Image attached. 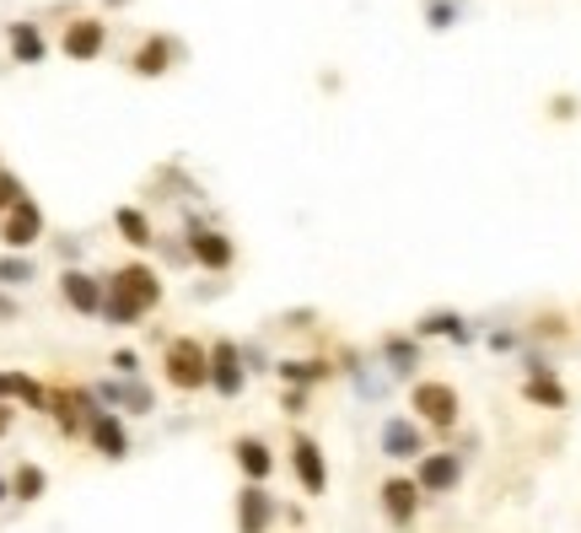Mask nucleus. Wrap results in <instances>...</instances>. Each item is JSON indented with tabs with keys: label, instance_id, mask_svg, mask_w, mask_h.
Masks as SVG:
<instances>
[{
	"label": "nucleus",
	"instance_id": "obj_10",
	"mask_svg": "<svg viewBox=\"0 0 581 533\" xmlns=\"http://www.w3.org/2000/svg\"><path fill=\"white\" fill-rule=\"evenodd\" d=\"M275 496L264 485H243L237 490V533H269L275 529Z\"/></svg>",
	"mask_w": 581,
	"mask_h": 533
},
{
	"label": "nucleus",
	"instance_id": "obj_24",
	"mask_svg": "<svg viewBox=\"0 0 581 533\" xmlns=\"http://www.w3.org/2000/svg\"><path fill=\"white\" fill-rule=\"evenodd\" d=\"M44 490H49V474H44L38 464H22L16 474H11V496H16V501H38Z\"/></svg>",
	"mask_w": 581,
	"mask_h": 533
},
{
	"label": "nucleus",
	"instance_id": "obj_2",
	"mask_svg": "<svg viewBox=\"0 0 581 533\" xmlns=\"http://www.w3.org/2000/svg\"><path fill=\"white\" fill-rule=\"evenodd\" d=\"M409 404H415V420H420V426H431V431H452V426H457V415H463L457 389L442 383V378H420V383H415V394H409Z\"/></svg>",
	"mask_w": 581,
	"mask_h": 533
},
{
	"label": "nucleus",
	"instance_id": "obj_29",
	"mask_svg": "<svg viewBox=\"0 0 581 533\" xmlns=\"http://www.w3.org/2000/svg\"><path fill=\"white\" fill-rule=\"evenodd\" d=\"M114 372L119 378H140V356L135 350H114Z\"/></svg>",
	"mask_w": 581,
	"mask_h": 533
},
{
	"label": "nucleus",
	"instance_id": "obj_1",
	"mask_svg": "<svg viewBox=\"0 0 581 533\" xmlns=\"http://www.w3.org/2000/svg\"><path fill=\"white\" fill-rule=\"evenodd\" d=\"M162 383L173 389V394H199V389H210V350L199 345V339H173L167 350H162Z\"/></svg>",
	"mask_w": 581,
	"mask_h": 533
},
{
	"label": "nucleus",
	"instance_id": "obj_12",
	"mask_svg": "<svg viewBox=\"0 0 581 533\" xmlns=\"http://www.w3.org/2000/svg\"><path fill=\"white\" fill-rule=\"evenodd\" d=\"M86 442L108 459V464H119V459H129V426L119 420V409H103L92 426H86Z\"/></svg>",
	"mask_w": 581,
	"mask_h": 533
},
{
	"label": "nucleus",
	"instance_id": "obj_8",
	"mask_svg": "<svg viewBox=\"0 0 581 533\" xmlns=\"http://www.w3.org/2000/svg\"><path fill=\"white\" fill-rule=\"evenodd\" d=\"M44 237V210L33 200H16L5 210V221H0V243L11 248V254H22V248H33Z\"/></svg>",
	"mask_w": 581,
	"mask_h": 533
},
{
	"label": "nucleus",
	"instance_id": "obj_31",
	"mask_svg": "<svg viewBox=\"0 0 581 533\" xmlns=\"http://www.w3.org/2000/svg\"><path fill=\"white\" fill-rule=\"evenodd\" d=\"M16 313H22V308H16V297L0 286V324H16Z\"/></svg>",
	"mask_w": 581,
	"mask_h": 533
},
{
	"label": "nucleus",
	"instance_id": "obj_20",
	"mask_svg": "<svg viewBox=\"0 0 581 533\" xmlns=\"http://www.w3.org/2000/svg\"><path fill=\"white\" fill-rule=\"evenodd\" d=\"M431 334H442L452 345H468V339H474V329L463 324V313H448V308H442V313H426V318L415 324V339H431Z\"/></svg>",
	"mask_w": 581,
	"mask_h": 533
},
{
	"label": "nucleus",
	"instance_id": "obj_23",
	"mask_svg": "<svg viewBox=\"0 0 581 533\" xmlns=\"http://www.w3.org/2000/svg\"><path fill=\"white\" fill-rule=\"evenodd\" d=\"M11 55H16L22 66H38V60H44V33H38L33 22H16V27H11Z\"/></svg>",
	"mask_w": 581,
	"mask_h": 533
},
{
	"label": "nucleus",
	"instance_id": "obj_18",
	"mask_svg": "<svg viewBox=\"0 0 581 533\" xmlns=\"http://www.w3.org/2000/svg\"><path fill=\"white\" fill-rule=\"evenodd\" d=\"M522 399L538 404V409H566V404H571V394H566V383H560L555 372H533V378L522 383Z\"/></svg>",
	"mask_w": 581,
	"mask_h": 533
},
{
	"label": "nucleus",
	"instance_id": "obj_15",
	"mask_svg": "<svg viewBox=\"0 0 581 533\" xmlns=\"http://www.w3.org/2000/svg\"><path fill=\"white\" fill-rule=\"evenodd\" d=\"M232 459L243 468V485H264V479L275 474V453H269L264 437H237V442H232Z\"/></svg>",
	"mask_w": 581,
	"mask_h": 533
},
{
	"label": "nucleus",
	"instance_id": "obj_11",
	"mask_svg": "<svg viewBox=\"0 0 581 533\" xmlns=\"http://www.w3.org/2000/svg\"><path fill=\"white\" fill-rule=\"evenodd\" d=\"M60 302L65 308H75V313H86V318H97V313H103V280L86 275V269H65L60 275Z\"/></svg>",
	"mask_w": 581,
	"mask_h": 533
},
{
	"label": "nucleus",
	"instance_id": "obj_17",
	"mask_svg": "<svg viewBox=\"0 0 581 533\" xmlns=\"http://www.w3.org/2000/svg\"><path fill=\"white\" fill-rule=\"evenodd\" d=\"M383 361L393 378H415V367H420V339H415V334H387Z\"/></svg>",
	"mask_w": 581,
	"mask_h": 533
},
{
	"label": "nucleus",
	"instance_id": "obj_5",
	"mask_svg": "<svg viewBox=\"0 0 581 533\" xmlns=\"http://www.w3.org/2000/svg\"><path fill=\"white\" fill-rule=\"evenodd\" d=\"M377 448H383V459L393 464H420L426 459V431H420V420H409V415H387L383 426H377Z\"/></svg>",
	"mask_w": 581,
	"mask_h": 533
},
{
	"label": "nucleus",
	"instance_id": "obj_28",
	"mask_svg": "<svg viewBox=\"0 0 581 533\" xmlns=\"http://www.w3.org/2000/svg\"><path fill=\"white\" fill-rule=\"evenodd\" d=\"M16 200H27V195H22V184H16L11 173H0V221H5V210H11Z\"/></svg>",
	"mask_w": 581,
	"mask_h": 533
},
{
	"label": "nucleus",
	"instance_id": "obj_4",
	"mask_svg": "<svg viewBox=\"0 0 581 533\" xmlns=\"http://www.w3.org/2000/svg\"><path fill=\"white\" fill-rule=\"evenodd\" d=\"M210 389L221 399H237L248 389V367H243V345L237 339H210Z\"/></svg>",
	"mask_w": 581,
	"mask_h": 533
},
{
	"label": "nucleus",
	"instance_id": "obj_34",
	"mask_svg": "<svg viewBox=\"0 0 581 533\" xmlns=\"http://www.w3.org/2000/svg\"><path fill=\"white\" fill-rule=\"evenodd\" d=\"M0 501H11V479H0Z\"/></svg>",
	"mask_w": 581,
	"mask_h": 533
},
{
	"label": "nucleus",
	"instance_id": "obj_14",
	"mask_svg": "<svg viewBox=\"0 0 581 533\" xmlns=\"http://www.w3.org/2000/svg\"><path fill=\"white\" fill-rule=\"evenodd\" d=\"M97 399L103 409H129V415H151L156 394L140 383V378H114V383H97Z\"/></svg>",
	"mask_w": 581,
	"mask_h": 533
},
{
	"label": "nucleus",
	"instance_id": "obj_16",
	"mask_svg": "<svg viewBox=\"0 0 581 533\" xmlns=\"http://www.w3.org/2000/svg\"><path fill=\"white\" fill-rule=\"evenodd\" d=\"M0 404H27V409H44L49 415V389L27 372H0Z\"/></svg>",
	"mask_w": 581,
	"mask_h": 533
},
{
	"label": "nucleus",
	"instance_id": "obj_33",
	"mask_svg": "<svg viewBox=\"0 0 581 533\" xmlns=\"http://www.w3.org/2000/svg\"><path fill=\"white\" fill-rule=\"evenodd\" d=\"M11 420H16V409H11V404H0V437L11 431Z\"/></svg>",
	"mask_w": 581,
	"mask_h": 533
},
{
	"label": "nucleus",
	"instance_id": "obj_9",
	"mask_svg": "<svg viewBox=\"0 0 581 533\" xmlns=\"http://www.w3.org/2000/svg\"><path fill=\"white\" fill-rule=\"evenodd\" d=\"M291 474H297V485L307 490V496H323L328 490V464H323V448L313 437H291Z\"/></svg>",
	"mask_w": 581,
	"mask_h": 533
},
{
	"label": "nucleus",
	"instance_id": "obj_25",
	"mask_svg": "<svg viewBox=\"0 0 581 533\" xmlns=\"http://www.w3.org/2000/svg\"><path fill=\"white\" fill-rule=\"evenodd\" d=\"M167 60H173V44L151 38V44L135 55V70H140V76H162V70H167Z\"/></svg>",
	"mask_w": 581,
	"mask_h": 533
},
{
	"label": "nucleus",
	"instance_id": "obj_22",
	"mask_svg": "<svg viewBox=\"0 0 581 533\" xmlns=\"http://www.w3.org/2000/svg\"><path fill=\"white\" fill-rule=\"evenodd\" d=\"M275 372H280L286 389H313V383H323L334 367H328V361H280Z\"/></svg>",
	"mask_w": 581,
	"mask_h": 533
},
{
	"label": "nucleus",
	"instance_id": "obj_32",
	"mask_svg": "<svg viewBox=\"0 0 581 533\" xmlns=\"http://www.w3.org/2000/svg\"><path fill=\"white\" fill-rule=\"evenodd\" d=\"M490 345H496V350H512V345H516V334H507V329H496V334H490Z\"/></svg>",
	"mask_w": 581,
	"mask_h": 533
},
{
	"label": "nucleus",
	"instance_id": "obj_27",
	"mask_svg": "<svg viewBox=\"0 0 581 533\" xmlns=\"http://www.w3.org/2000/svg\"><path fill=\"white\" fill-rule=\"evenodd\" d=\"M97 318H108L114 329H135V324L146 318V313H135L129 302H119V297H108V286H103V313H97Z\"/></svg>",
	"mask_w": 581,
	"mask_h": 533
},
{
	"label": "nucleus",
	"instance_id": "obj_7",
	"mask_svg": "<svg viewBox=\"0 0 581 533\" xmlns=\"http://www.w3.org/2000/svg\"><path fill=\"white\" fill-rule=\"evenodd\" d=\"M415 485L420 496H452L463 485V453H426L415 468Z\"/></svg>",
	"mask_w": 581,
	"mask_h": 533
},
{
	"label": "nucleus",
	"instance_id": "obj_30",
	"mask_svg": "<svg viewBox=\"0 0 581 533\" xmlns=\"http://www.w3.org/2000/svg\"><path fill=\"white\" fill-rule=\"evenodd\" d=\"M280 409H286V415H302V409H307V389H286V394H280Z\"/></svg>",
	"mask_w": 581,
	"mask_h": 533
},
{
	"label": "nucleus",
	"instance_id": "obj_6",
	"mask_svg": "<svg viewBox=\"0 0 581 533\" xmlns=\"http://www.w3.org/2000/svg\"><path fill=\"white\" fill-rule=\"evenodd\" d=\"M377 501H383V518L393 529H409L420 518V485L404 479V474H387L383 485H377Z\"/></svg>",
	"mask_w": 581,
	"mask_h": 533
},
{
	"label": "nucleus",
	"instance_id": "obj_19",
	"mask_svg": "<svg viewBox=\"0 0 581 533\" xmlns=\"http://www.w3.org/2000/svg\"><path fill=\"white\" fill-rule=\"evenodd\" d=\"M65 55L70 60H97L103 55V22H70L65 27Z\"/></svg>",
	"mask_w": 581,
	"mask_h": 533
},
{
	"label": "nucleus",
	"instance_id": "obj_21",
	"mask_svg": "<svg viewBox=\"0 0 581 533\" xmlns=\"http://www.w3.org/2000/svg\"><path fill=\"white\" fill-rule=\"evenodd\" d=\"M114 227H119V237H125L129 248H151V243H156L151 216H146V210H135V205H119V210H114Z\"/></svg>",
	"mask_w": 581,
	"mask_h": 533
},
{
	"label": "nucleus",
	"instance_id": "obj_26",
	"mask_svg": "<svg viewBox=\"0 0 581 533\" xmlns=\"http://www.w3.org/2000/svg\"><path fill=\"white\" fill-rule=\"evenodd\" d=\"M27 280H38V265L27 254H5L0 259V286H27Z\"/></svg>",
	"mask_w": 581,
	"mask_h": 533
},
{
	"label": "nucleus",
	"instance_id": "obj_13",
	"mask_svg": "<svg viewBox=\"0 0 581 533\" xmlns=\"http://www.w3.org/2000/svg\"><path fill=\"white\" fill-rule=\"evenodd\" d=\"M189 259L205 269H232V259H237V248H232V237L226 232H210V227H199L194 221L189 227Z\"/></svg>",
	"mask_w": 581,
	"mask_h": 533
},
{
	"label": "nucleus",
	"instance_id": "obj_3",
	"mask_svg": "<svg viewBox=\"0 0 581 533\" xmlns=\"http://www.w3.org/2000/svg\"><path fill=\"white\" fill-rule=\"evenodd\" d=\"M103 286H108V297L129 302L135 313H151V308L162 302V275H156L151 265H119Z\"/></svg>",
	"mask_w": 581,
	"mask_h": 533
}]
</instances>
